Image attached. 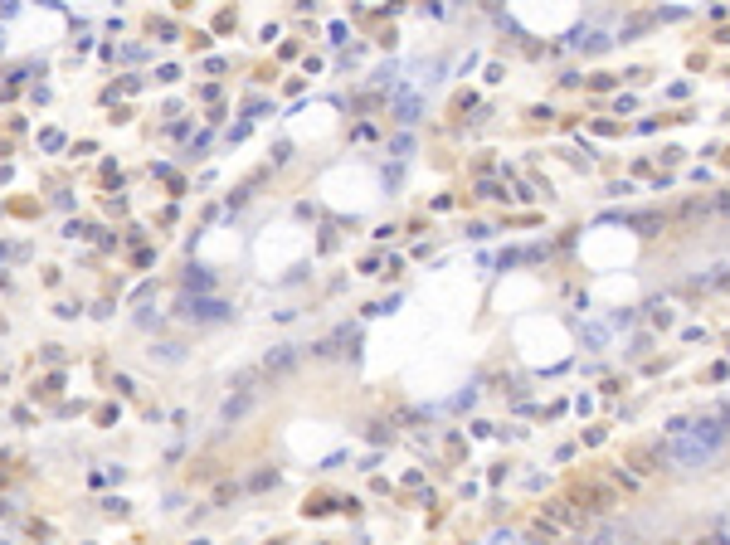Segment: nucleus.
<instances>
[{"instance_id":"nucleus-7","label":"nucleus","mask_w":730,"mask_h":545,"mask_svg":"<svg viewBox=\"0 0 730 545\" xmlns=\"http://www.w3.org/2000/svg\"><path fill=\"white\" fill-rule=\"evenodd\" d=\"M721 283H726V288H730V273H726V278H721Z\"/></svg>"},{"instance_id":"nucleus-2","label":"nucleus","mask_w":730,"mask_h":545,"mask_svg":"<svg viewBox=\"0 0 730 545\" xmlns=\"http://www.w3.org/2000/svg\"><path fill=\"white\" fill-rule=\"evenodd\" d=\"M180 307H185V317H200V322H215V317H224V312H229L224 302H190V297H185Z\"/></svg>"},{"instance_id":"nucleus-4","label":"nucleus","mask_w":730,"mask_h":545,"mask_svg":"<svg viewBox=\"0 0 730 545\" xmlns=\"http://www.w3.org/2000/svg\"><path fill=\"white\" fill-rule=\"evenodd\" d=\"M546 516H551L555 526H575V511H570V502H551V506H546Z\"/></svg>"},{"instance_id":"nucleus-1","label":"nucleus","mask_w":730,"mask_h":545,"mask_svg":"<svg viewBox=\"0 0 730 545\" xmlns=\"http://www.w3.org/2000/svg\"><path fill=\"white\" fill-rule=\"evenodd\" d=\"M730 428L721 419H696V423H672L667 443H662V462L682 467V472H696L726 448Z\"/></svg>"},{"instance_id":"nucleus-6","label":"nucleus","mask_w":730,"mask_h":545,"mask_svg":"<svg viewBox=\"0 0 730 545\" xmlns=\"http://www.w3.org/2000/svg\"><path fill=\"white\" fill-rule=\"evenodd\" d=\"M721 423H726V428H730V404H726V409H721Z\"/></svg>"},{"instance_id":"nucleus-3","label":"nucleus","mask_w":730,"mask_h":545,"mask_svg":"<svg viewBox=\"0 0 730 545\" xmlns=\"http://www.w3.org/2000/svg\"><path fill=\"white\" fill-rule=\"evenodd\" d=\"M254 404H258V394H254V389H244V394H234V399L224 404V419H244Z\"/></svg>"},{"instance_id":"nucleus-5","label":"nucleus","mask_w":730,"mask_h":545,"mask_svg":"<svg viewBox=\"0 0 730 545\" xmlns=\"http://www.w3.org/2000/svg\"><path fill=\"white\" fill-rule=\"evenodd\" d=\"M293 361H298V356H293V346H278V351L268 356V370H288Z\"/></svg>"}]
</instances>
